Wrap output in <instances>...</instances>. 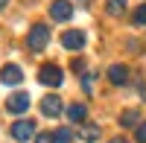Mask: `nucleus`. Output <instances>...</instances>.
Segmentation results:
<instances>
[{
	"instance_id": "nucleus-1",
	"label": "nucleus",
	"mask_w": 146,
	"mask_h": 143,
	"mask_svg": "<svg viewBox=\"0 0 146 143\" xmlns=\"http://www.w3.org/2000/svg\"><path fill=\"white\" fill-rule=\"evenodd\" d=\"M47 41H50V29H47V23H35V26L29 29V35H27V47L32 53H41L44 47H47Z\"/></svg>"
},
{
	"instance_id": "nucleus-2",
	"label": "nucleus",
	"mask_w": 146,
	"mask_h": 143,
	"mask_svg": "<svg viewBox=\"0 0 146 143\" xmlns=\"http://www.w3.org/2000/svg\"><path fill=\"white\" fill-rule=\"evenodd\" d=\"M38 82H41V85H50V88H58V85L64 82L58 64H44V67L38 70Z\"/></svg>"
},
{
	"instance_id": "nucleus-3",
	"label": "nucleus",
	"mask_w": 146,
	"mask_h": 143,
	"mask_svg": "<svg viewBox=\"0 0 146 143\" xmlns=\"http://www.w3.org/2000/svg\"><path fill=\"white\" fill-rule=\"evenodd\" d=\"M12 137H15L18 143H27L35 137V123L32 120H18V123H12Z\"/></svg>"
},
{
	"instance_id": "nucleus-4",
	"label": "nucleus",
	"mask_w": 146,
	"mask_h": 143,
	"mask_svg": "<svg viewBox=\"0 0 146 143\" xmlns=\"http://www.w3.org/2000/svg\"><path fill=\"white\" fill-rule=\"evenodd\" d=\"M6 108H9L12 114H27V108H29V93H27V91L12 93V97L6 99Z\"/></svg>"
},
{
	"instance_id": "nucleus-5",
	"label": "nucleus",
	"mask_w": 146,
	"mask_h": 143,
	"mask_svg": "<svg viewBox=\"0 0 146 143\" xmlns=\"http://www.w3.org/2000/svg\"><path fill=\"white\" fill-rule=\"evenodd\" d=\"M50 18L53 21H70L73 18V3H67V0H53L50 3Z\"/></svg>"
},
{
	"instance_id": "nucleus-6",
	"label": "nucleus",
	"mask_w": 146,
	"mask_h": 143,
	"mask_svg": "<svg viewBox=\"0 0 146 143\" xmlns=\"http://www.w3.org/2000/svg\"><path fill=\"white\" fill-rule=\"evenodd\" d=\"M21 79H23V70L18 64H6L0 70V82H3V85H21Z\"/></svg>"
},
{
	"instance_id": "nucleus-7",
	"label": "nucleus",
	"mask_w": 146,
	"mask_h": 143,
	"mask_svg": "<svg viewBox=\"0 0 146 143\" xmlns=\"http://www.w3.org/2000/svg\"><path fill=\"white\" fill-rule=\"evenodd\" d=\"M62 44L67 47V50H82V47H85V32H79V29L64 32L62 35Z\"/></svg>"
},
{
	"instance_id": "nucleus-8",
	"label": "nucleus",
	"mask_w": 146,
	"mask_h": 143,
	"mask_svg": "<svg viewBox=\"0 0 146 143\" xmlns=\"http://www.w3.org/2000/svg\"><path fill=\"white\" fill-rule=\"evenodd\" d=\"M41 114L44 117H58L62 114V99L58 97H44L41 99Z\"/></svg>"
},
{
	"instance_id": "nucleus-9",
	"label": "nucleus",
	"mask_w": 146,
	"mask_h": 143,
	"mask_svg": "<svg viewBox=\"0 0 146 143\" xmlns=\"http://www.w3.org/2000/svg\"><path fill=\"white\" fill-rule=\"evenodd\" d=\"M108 79H111L114 85H126L129 82V67L126 64H111L108 67Z\"/></svg>"
},
{
	"instance_id": "nucleus-10",
	"label": "nucleus",
	"mask_w": 146,
	"mask_h": 143,
	"mask_svg": "<svg viewBox=\"0 0 146 143\" xmlns=\"http://www.w3.org/2000/svg\"><path fill=\"white\" fill-rule=\"evenodd\" d=\"M85 117H88V105H82V102L67 105V120L70 123H85Z\"/></svg>"
},
{
	"instance_id": "nucleus-11",
	"label": "nucleus",
	"mask_w": 146,
	"mask_h": 143,
	"mask_svg": "<svg viewBox=\"0 0 146 143\" xmlns=\"http://www.w3.org/2000/svg\"><path fill=\"white\" fill-rule=\"evenodd\" d=\"M143 120H140V114L137 111H123L120 114V126H126V128H137Z\"/></svg>"
},
{
	"instance_id": "nucleus-12",
	"label": "nucleus",
	"mask_w": 146,
	"mask_h": 143,
	"mask_svg": "<svg viewBox=\"0 0 146 143\" xmlns=\"http://www.w3.org/2000/svg\"><path fill=\"white\" fill-rule=\"evenodd\" d=\"M82 140H88V143L100 140V126H94V123H85V128H82Z\"/></svg>"
},
{
	"instance_id": "nucleus-13",
	"label": "nucleus",
	"mask_w": 146,
	"mask_h": 143,
	"mask_svg": "<svg viewBox=\"0 0 146 143\" xmlns=\"http://www.w3.org/2000/svg\"><path fill=\"white\" fill-rule=\"evenodd\" d=\"M105 9H108V15H123L126 12V0H105Z\"/></svg>"
},
{
	"instance_id": "nucleus-14",
	"label": "nucleus",
	"mask_w": 146,
	"mask_h": 143,
	"mask_svg": "<svg viewBox=\"0 0 146 143\" xmlns=\"http://www.w3.org/2000/svg\"><path fill=\"white\" fill-rule=\"evenodd\" d=\"M131 21H135V26H146V3L135 9V15H131Z\"/></svg>"
},
{
	"instance_id": "nucleus-15",
	"label": "nucleus",
	"mask_w": 146,
	"mask_h": 143,
	"mask_svg": "<svg viewBox=\"0 0 146 143\" xmlns=\"http://www.w3.org/2000/svg\"><path fill=\"white\" fill-rule=\"evenodd\" d=\"M53 137H56V143H70L73 140V132H70V128H58Z\"/></svg>"
},
{
	"instance_id": "nucleus-16",
	"label": "nucleus",
	"mask_w": 146,
	"mask_h": 143,
	"mask_svg": "<svg viewBox=\"0 0 146 143\" xmlns=\"http://www.w3.org/2000/svg\"><path fill=\"white\" fill-rule=\"evenodd\" d=\"M135 140H137V143H146V120L135 128Z\"/></svg>"
},
{
	"instance_id": "nucleus-17",
	"label": "nucleus",
	"mask_w": 146,
	"mask_h": 143,
	"mask_svg": "<svg viewBox=\"0 0 146 143\" xmlns=\"http://www.w3.org/2000/svg\"><path fill=\"white\" fill-rule=\"evenodd\" d=\"M35 143H56V137L47 134V132H41V134H35Z\"/></svg>"
},
{
	"instance_id": "nucleus-18",
	"label": "nucleus",
	"mask_w": 146,
	"mask_h": 143,
	"mask_svg": "<svg viewBox=\"0 0 146 143\" xmlns=\"http://www.w3.org/2000/svg\"><path fill=\"white\" fill-rule=\"evenodd\" d=\"M73 70H76V73H82V70H85V58H76V62H73Z\"/></svg>"
},
{
	"instance_id": "nucleus-19",
	"label": "nucleus",
	"mask_w": 146,
	"mask_h": 143,
	"mask_svg": "<svg viewBox=\"0 0 146 143\" xmlns=\"http://www.w3.org/2000/svg\"><path fill=\"white\" fill-rule=\"evenodd\" d=\"M108 143H129L126 137H114V140H108Z\"/></svg>"
},
{
	"instance_id": "nucleus-20",
	"label": "nucleus",
	"mask_w": 146,
	"mask_h": 143,
	"mask_svg": "<svg viewBox=\"0 0 146 143\" xmlns=\"http://www.w3.org/2000/svg\"><path fill=\"white\" fill-rule=\"evenodd\" d=\"M79 3H82V6H88V3H91V0H79Z\"/></svg>"
},
{
	"instance_id": "nucleus-21",
	"label": "nucleus",
	"mask_w": 146,
	"mask_h": 143,
	"mask_svg": "<svg viewBox=\"0 0 146 143\" xmlns=\"http://www.w3.org/2000/svg\"><path fill=\"white\" fill-rule=\"evenodd\" d=\"M6 3H9V0H0V9H3V6H6Z\"/></svg>"
}]
</instances>
